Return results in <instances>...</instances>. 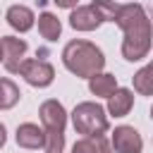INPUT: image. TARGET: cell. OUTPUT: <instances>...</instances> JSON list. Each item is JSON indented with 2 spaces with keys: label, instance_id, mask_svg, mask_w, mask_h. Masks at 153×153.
Wrapping results in <instances>:
<instances>
[{
  "label": "cell",
  "instance_id": "obj_3",
  "mask_svg": "<svg viewBox=\"0 0 153 153\" xmlns=\"http://www.w3.org/2000/svg\"><path fill=\"white\" fill-rule=\"evenodd\" d=\"M43 129H45V153H62L65 148V124H67V112L60 100L50 98L38 108Z\"/></svg>",
  "mask_w": 153,
  "mask_h": 153
},
{
  "label": "cell",
  "instance_id": "obj_11",
  "mask_svg": "<svg viewBox=\"0 0 153 153\" xmlns=\"http://www.w3.org/2000/svg\"><path fill=\"white\" fill-rule=\"evenodd\" d=\"M72 153H112V143L100 134V136H84L74 141Z\"/></svg>",
  "mask_w": 153,
  "mask_h": 153
},
{
  "label": "cell",
  "instance_id": "obj_1",
  "mask_svg": "<svg viewBox=\"0 0 153 153\" xmlns=\"http://www.w3.org/2000/svg\"><path fill=\"white\" fill-rule=\"evenodd\" d=\"M115 24L124 31L122 57L129 60V62L143 60L151 50V38H153V29H151V19H148L146 10L139 2L122 5Z\"/></svg>",
  "mask_w": 153,
  "mask_h": 153
},
{
  "label": "cell",
  "instance_id": "obj_15",
  "mask_svg": "<svg viewBox=\"0 0 153 153\" xmlns=\"http://www.w3.org/2000/svg\"><path fill=\"white\" fill-rule=\"evenodd\" d=\"M131 81H134V88H136L141 96H153V60H151L146 67H141V69L131 76Z\"/></svg>",
  "mask_w": 153,
  "mask_h": 153
},
{
  "label": "cell",
  "instance_id": "obj_6",
  "mask_svg": "<svg viewBox=\"0 0 153 153\" xmlns=\"http://www.w3.org/2000/svg\"><path fill=\"white\" fill-rule=\"evenodd\" d=\"M2 65L7 72H19V67L24 65V55H26V43L22 38L14 36H2Z\"/></svg>",
  "mask_w": 153,
  "mask_h": 153
},
{
  "label": "cell",
  "instance_id": "obj_17",
  "mask_svg": "<svg viewBox=\"0 0 153 153\" xmlns=\"http://www.w3.org/2000/svg\"><path fill=\"white\" fill-rule=\"evenodd\" d=\"M91 5L98 10V14L103 17V22H115L117 14H120V7H122V5H117L112 0H93Z\"/></svg>",
  "mask_w": 153,
  "mask_h": 153
},
{
  "label": "cell",
  "instance_id": "obj_7",
  "mask_svg": "<svg viewBox=\"0 0 153 153\" xmlns=\"http://www.w3.org/2000/svg\"><path fill=\"white\" fill-rule=\"evenodd\" d=\"M112 148L115 153H141L143 151V141H141V134L134 129V127H115L112 131Z\"/></svg>",
  "mask_w": 153,
  "mask_h": 153
},
{
  "label": "cell",
  "instance_id": "obj_5",
  "mask_svg": "<svg viewBox=\"0 0 153 153\" xmlns=\"http://www.w3.org/2000/svg\"><path fill=\"white\" fill-rule=\"evenodd\" d=\"M19 74H22L31 86H38V88L50 86L53 79H55L53 65L45 62V60H41V57H29V60H24V65L19 67Z\"/></svg>",
  "mask_w": 153,
  "mask_h": 153
},
{
  "label": "cell",
  "instance_id": "obj_18",
  "mask_svg": "<svg viewBox=\"0 0 153 153\" xmlns=\"http://www.w3.org/2000/svg\"><path fill=\"white\" fill-rule=\"evenodd\" d=\"M57 7H65V10H76V2L79 0H53Z\"/></svg>",
  "mask_w": 153,
  "mask_h": 153
},
{
  "label": "cell",
  "instance_id": "obj_8",
  "mask_svg": "<svg viewBox=\"0 0 153 153\" xmlns=\"http://www.w3.org/2000/svg\"><path fill=\"white\" fill-rule=\"evenodd\" d=\"M103 24V17L98 14V10L93 5H84V7H76L72 10L69 14V26L76 29V31H93Z\"/></svg>",
  "mask_w": 153,
  "mask_h": 153
},
{
  "label": "cell",
  "instance_id": "obj_4",
  "mask_svg": "<svg viewBox=\"0 0 153 153\" xmlns=\"http://www.w3.org/2000/svg\"><path fill=\"white\" fill-rule=\"evenodd\" d=\"M72 122H74V129L84 136H100L108 131L110 122H108V115L103 110V105L98 103H79L72 112Z\"/></svg>",
  "mask_w": 153,
  "mask_h": 153
},
{
  "label": "cell",
  "instance_id": "obj_19",
  "mask_svg": "<svg viewBox=\"0 0 153 153\" xmlns=\"http://www.w3.org/2000/svg\"><path fill=\"white\" fill-rule=\"evenodd\" d=\"M151 117H153V108H151Z\"/></svg>",
  "mask_w": 153,
  "mask_h": 153
},
{
  "label": "cell",
  "instance_id": "obj_16",
  "mask_svg": "<svg viewBox=\"0 0 153 153\" xmlns=\"http://www.w3.org/2000/svg\"><path fill=\"white\" fill-rule=\"evenodd\" d=\"M0 88H2V93H0V108H2V110H10V108L22 98V93H19V88H17L7 76L0 81Z\"/></svg>",
  "mask_w": 153,
  "mask_h": 153
},
{
  "label": "cell",
  "instance_id": "obj_9",
  "mask_svg": "<svg viewBox=\"0 0 153 153\" xmlns=\"http://www.w3.org/2000/svg\"><path fill=\"white\" fill-rule=\"evenodd\" d=\"M45 129H41L38 124L33 122H24L17 127V143L22 148H29V151H38V148H45Z\"/></svg>",
  "mask_w": 153,
  "mask_h": 153
},
{
  "label": "cell",
  "instance_id": "obj_10",
  "mask_svg": "<svg viewBox=\"0 0 153 153\" xmlns=\"http://www.w3.org/2000/svg\"><path fill=\"white\" fill-rule=\"evenodd\" d=\"M134 105V93L129 88H117L110 98H108V112L115 117H124Z\"/></svg>",
  "mask_w": 153,
  "mask_h": 153
},
{
  "label": "cell",
  "instance_id": "obj_14",
  "mask_svg": "<svg viewBox=\"0 0 153 153\" xmlns=\"http://www.w3.org/2000/svg\"><path fill=\"white\" fill-rule=\"evenodd\" d=\"M60 31H62V24L55 14L50 12H43L38 17V33L45 38V41H57L60 38Z\"/></svg>",
  "mask_w": 153,
  "mask_h": 153
},
{
  "label": "cell",
  "instance_id": "obj_12",
  "mask_svg": "<svg viewBox=\"0 0 153 153\" xmlns=\"http://www.w3.org/2000/svg\"><path fill=\"white\" fill-rule=\"evenodd\" d=\"M33 19H36L33 12L29 7H24V5H12L7 10V24L12 29H17V31H29L33 26Z\"/></svg>",
  "mask_w": 153,
  "mask_h": 153
},
{
  "label": "cell",
  "instance_id": "obj_13",
  "mask_svg": "<svg viewBox=\"0 0 153 153\" xmlns=\"http://www.w3.org/2000/svg\"><path fill=\"white\" fill-rule=\"evenodd\" d=\"M88 88H91L93 96L110 98V96L117 91V79H115V74H103V72H98V74H93V76L88 79Z\"/></svg>",
  "mask_w": 153,
  "mask_h": 153
},
{
  "label": "cell",
  "instance_id": "obj_2",
  "mask_svg": "<svg viewBox=\"0 0 153 153\" xmlns=\"http://www.w3.org/2000/svg\"><path fill=\"white\" fill-rule=\"evenodd\" d=\"M62 62L65 67L76 74V76H84V79H91L93 74H98L105 65V57L100 53L98 45H93L91 41H69L62 50Z\"/></svg>",
  "mask_w": 153,
  "mask_h": 153
}]
</instances>
